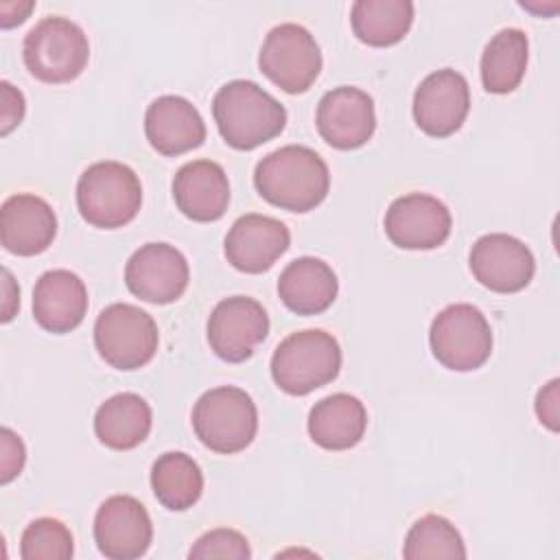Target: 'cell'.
Returning <instances> with one entry per match:
<instances>
[{"mask_svg": "<svg viewBox=\"0 0 560 560\" xmlns=\"http://www.w3.org/2000/svg\"><path fill=\"white\" fill-rule=\"evenodd\" d=\"M269 332V315L262 304L247 295L221 300L208 317L210 350L228 361L241 363L254 354Z\"/></svg>", "mask_w": 560, "mask_h": 560, "instance_id": "obj_10", "label": "cell"}, {"mask_svg": "<svg viewBox=\"0 0 560 560\" xmlns=\"http://www.w3.org/2000/svg\"><path fill=\"white\" fill-rule=\"evenodd\" d=\"M433 357L448 370L470 372L492 354V328L486 315L466 302L442 308L429 328Z\"/></svg>", "mask_w": 560, "mask_h": 560, "instance_id": "obj_8", "label": "cell"}, {"mask_svg": "<svg viewBox=\"0 0 560 560\" xmlns=\"http://www.w3.org/2000/svg\"><path fill=\"white\" fill-rule=\"evenodd\" d=\"M2 293H4V300H2V322H11L18 306H20V289L11 276V271L4 267L2 269Z\"/></svg>", "mask_w": 560, "mask_h": 560, "instance_id": "obj_34", "label": "cell"}, {"mask_svg": "<svg viewBox=\"0 0 560 560\" xmlns=\"http://www.w3.org/2000/svg\"><path fill=\"white\" fill-rule=\"evenodd\" d=\"M402 556L407 560H462L466 558V547L448 518L424 514L409 527Z\"/></svg>", "mask_w": 560, "mask_h": 560, "instance_id": "obj_28", "label": "cell"}, {"mask_svg": "<svg viewBox=\"0 0 560 560\" xmlns=\"http://www.w3.org/2000/svg\"><path fill=\"white\" fill-rule=\"evenodd\" d=\"M192 429L206 448L219 455L241 453L256 438L258 409L245 389L219 385L195 402Z\"/></svg>", "mask_w": 560, "mask_h": 560, "instance_id": "obj_6", "label": "cell"}, {"mask_svg": "<svg viewBox=\"0 0 560 560\" xmlns=\"http://www.w3.org/2000/svg\"><path fill=\"white\" fill-rule=\"evenodd\" d=\"M529 42L521 28H501L481 52V83L490 94L514 92L527 70Z\"/></svg>", "mask_w": 560, "mask_h": 560, "instance_id": "obj_25", "label": "cell"}, {"mask_svg": "<svg viewBox=\"0 0 560 560\" xmlns=\"http://www.w3.org/2000/svg\"><path fill=\"white\" fill-rule=\"evenodd\" d=\"M252 556L247 538L228 527L210 529L203 536L195 540V545L188 551V558L192 560H212V558H223V560H247Z\"/></svg>", "mask_w": 560, "mask_h": 560, "instance_id": "obj_30", "label": "cell"}, {"mask_svg": "<svg viewBox=\"0 0 560 560\" xmlns=\"http://www.w3.org/2000/svg\"><path fill=\"white\" fill-rule=\"evenodd\" d=\"M339 282L328 262L315 256L291 260L278 278L282 304L298 315H319L337 298Z\"/></svg>", "mask_w": 560, "mask_h": 560, "instance_id": "obj_22", "label": "cell"}, {"mask_svg": "<svg viewBox=\"0 0 560 560\" xmlns=\"http://www.w3.org/2000/svg\"><path fill=\"white\" fill-rule=\"evenodd\" d=\"M151 490L166 510L184 512L201 499L203 472L190 455L168 451L151 466Z\"/></svg>", "mask_w": 560, "mask_h": 560, "instance_id": "obj_27", "label": "cell"}, {"mask_svg": "<svg viewBox=\"0 0 560 560\" xmlns=\"http://www.w3.org/2000/svg\"><path fill=\"white\" fill-rule=\"evenodd\" d=\"M160 343L155 319L136 304L114 302L94 322V346L101 359L116 370L147 365Z\"/></svg>", "mask_w": 560, "mask_h": 560, "instance_id": "obj_7", "label": "cell"}, {"mask_svg": "<svg viewBox=\"0 0 560 560\" xmlns=\"http://www.w3.org/2000/svg\"><path fill=\"white\" fill-rule=\"evenodd\" d=\"M365 429V405L357 396L343 392L322 398L308 413V435L326 451H348L357 446Z\"/></svg>", "mask_w": 560, "mask_h": 560, "instance_id": "obj_23", "label": "cell"}, {"mask_svg": "<svg viewBox=\"0 0 560 560\" xmlns=\"http://www.w3.org/2000/svg\"><path fill=\"white\" fill-rule=\"evenodd\" d=\"M88 313V289L68 269H50L39 276L33 289V317L55 335L74 330Z\"/></svg>", "mask_w": 560, "mask_h": 560, "instance_id": "obj_21", "label": "cell"}, {"mask_svg": "<svg viewBox=\"0 0 560 560\" xmlns=\"http://www.w3.org/2000/svg\"><path fill=\"white\" fill-rule=\"evenodd\" d=\"M35 9V2H0V26L11 28L15 24H22L28 13Z\"/></svg>", "mask_w": 560, "mask_h": 560, "instance_id": "obj_35", "label": "cell"}, {"mask_svg": "<svg viewBox=\"0 0 560 560\" xmlns=\"http://www.w3.org/2000/svg\"><path fill=\"white\" fill-rule=\"evenodd\" d=\"M341 370V348L322 328H306L284 337L271 357L273 383L291 394L306 396L335 381Z\"/></svg>", "mask_w": 560, "mask_h": 560, "instance_id": "obj_3", "label": "cell"}, {"mask_svg": "<svg viewBox=\"0 0 560 560\" xmlns=\"http://www.w3.org/2000/svg\"><path fill=\"white\" fill-rule=\"evenodd\" d=\"M140 206V177L122 162H94L81 173L77 182V208L81 217L94 228H122L138 214Z\"/></svg>", "mask_w": 560, "mask_h": 560, "instance_id": "obj_4", "label": "cell"}, {"mask_svg": "<svg viewBox=\"0 0 560 560\" xmlns=\"http://www.w3.org/2000/svg\"><path fill=\"white\" fill-rule=\"evenodd\" d=\"M149 144L162 155L188 153L206 140V122L199 109L184 96H158L144 114Z\"/></svg>", "mask_w": 560, "mask_h": 560, "instance_id": "obj_19", "label": "cell"}, {"mask_svg": "<svg viewBox=\"0 0 560 560\" xmlns=\"http://www.w3.org/2000/svg\"><path fill=\"white\" fill-rule=\"evenodd\" d=\"M94 540L109 560L144 556L153 540V523L147 508L131 494L107 497L94 516Z\"/></svg>", "mask_w": 560, "mask_h": 560, "instance_id": "obj_12", "label": "cell"}, {"mask_svg": "<svg viewBox=\"0 0 560 560\" xmlns=\"http://www.w3.org/2000/svg\"><path fill=\"white\" fill-rule=\"evenodd\" d=\"M383 225L387 238L400 249H435L451 236L453 219L438 197L409 192L392 201Z\"/></svg>", "mask_w": 560, "mask_h": 560, "instance_id": "obj_14", "label": "cell"}, {"mask_svg": "<svg viewBox=\"0 0 560 560\" xmlns=\"http://www.w3.org/2000/svg\"><path fill=\"white\" fill-rule=\"evenodd\" d=\"M558 385L560 381L558 378H551L536 396V416L538 420L551 429V431H558Z\"/></svg>", "mask_w": 560, "mask_h": 560, "instance_id": "obj_33", "label": "cell"}, {"mask_svg": "<svg viewBox=\"0 0 560 560\" xmlns=\"http://www.w3.org/2000/svg\"><path fill=\"white\" fill-rule=\"evenodd\" d=\"M190 269L186 256L168 243H147L125 265L127 289L151 304H171L188 287Z\"/></svg>", "mask_w": 560, "mask_h": 560, "instance_id": "obj_11", "label": "cell"}, {"mask_svg": "<svg viewBox=\"0 0 560 560\" xmlns=\"http://www.w3.org/2000/svg\"><path fill=\"white\" fill-rule=\"evenodd\" d=\"M57 236V217L50 203L31 192H18L2 201L0 243L15 256H37Z\"/></svg>", "mask_w": 560, "mask_h": 560, "instance_id": "obj_18", "label": "cell"}, {"mask_svg": "<svg viewBox=\"0 0 560 560\" xmlns=\"http://www.w3.org/2000/svg\"><path fill=\"white\" fill-rule=\"evenodd\" d=\"M470 271L479 284L494 293L525 289L536 271L532 249L516 236L492 232L475 241L468 256Z\"/></svg>", "mask_w": 560, "mask_h": 560, "instance_id": "obj_13", "label": "cell"}, {"mask_svg": "<svg viewBox=\"0 0 560 560\" xmlns=\"http://www.w3.org/2000/svg\"><path fill=\"white\" fill-rule=\"evenodd\" d=\"M468 109V81L453 68L427 74L413 92V120L431 138L455 133L464 125Z\"/></svg>", "mask_w": 560, "mask_h": 560, "instance_id": "obj_15", "label": "cell"}, {"mask_svg": "<svg viewBox=\"0 0 560 560\" xmlns=\"http://www.w3.org/2000/svg\"><path fill=\"white\" fill-rule=\"evenodd\" d=\"M315 122L326 144L341 151L359 149L374 136L376 129L374 101L359 88H332L322 96Z\"/></svg>", "mask_w": 560, "mask_h": 560, "instance_id": "obj_16", "label": "cell"}, {"mask_svg": "<svg viewBox=\"0 0 560 560\" xmlns=\"http://www.w3.org/2000/svg\"><path fill=\"white\" fill-rule=\"evenodd\" d=\"M153 413L149 402L133 392H120L98 405L94 433L107 448L131 451L147 440Z\"/></svg>", "mask_w": 560, "mask_h": 560, "instance_id": "obj_24", "label": "cell"}, {"mask_svg": "<svg viewBox=\"0 0 560 560\" xmlns=\"http://www.w3.org/2000/svg\"><path fill=\"white\" fill-rule=\"evenodd\" d=\"M0 451H2V483H9L11 479H15L24 466L26 459V451H24V442L20 440L18 433H13L9 427H2L0 431Z\"/></svg>", "mask_w": 560, "mask_h": 560, "instance_id": "obj_31", "label": "cell"}, {"mask_svg": "<svg viewBox=\"0 0 560 560\" xmlns=\"http://www.w3.org/2000/svg\"><path fill=\"white\" fill-rule=\"evenodd\" d=\"M0 103H2L0 105V133L7 136L24 118V112H26L24 94L18 88H13L9 81H2L0 83Z\"/></svg>", "mask_w": 560, "mask_h": 560, "instance_id": "obj_32", "label": "cell"}, {"mask_svg": "<svg viewBox=\"0 0 560 560\" xmlns=\"http://www.w3.org/2000/svg\"><path fill=\"white\" fill-rule=\"evenodd\" d=\"M289 228L267 214L238 217L225 236V258L243 273H262L289 249Z\"/></svg>", "mask_w": 560, "mask_h": 560, "instance_id": "obj_17", "label": "cell"}, {"mask_svg": "<svg viewBox=\"0 0 560 560\" xmlns=\"http://www.w3.org/2000/svg\"><path fill=\"white\" fill-rule=\"evenodd\" d=\"M258 68L287 94H302L322 72V52L308 28L284 22L267 33L258 52Z\"/></svg>", "mask_w": 560, "mask_h": 560, "instance_id": "obj_9", "label": "cell"}, {"mask_svg": "<svg viewBox=\"0 0 560 560\" xmlns=\"http://www.w3.org/2000/svg\"><path fill=\"white\" fill-rule=\"evenodd\" d=\"M254 186L258 195L276 208L308 212L326 199L330 171L311 147L287 144L267 153L256 164Z\"/></svg>", "mask_w": 560, "mask_h": 560, "instance_id": "obj_1", "label": "cell"}, {"mask_svg": "<svg viewBox=\"0 0 560 560\" xmlns=\"http://www.w3.org/2000/svg\"><path fill=\"white\" fill-rule=\"evenodd\" d=\"M22 57L37 81L50 85L70 83L90 61V42L77 22L48 15L24 35Z\"/></svg>", "mask_w": 560, "mask_h": 560, "instance_id": "obj_5", "label": "cell"}, {"mask_svg": "<svg viewBox=\"0 0 560 560\" xmlns=\"http://www.w3.org/2000/svg\"><path fill=\"white\" fill-rule=\"evenodd\" d=\"M212 116L221 138L238 151H252L273 140L287 125L282 103L247 79L228 81L217 90Z\"/></svg>", "mask_w": 560, "mask_h": 560, "instance_id": "obj_2", "label": "cell"}, {"mask_svg": "<svg viewBox=\"0 0 560 560\" xmlns=\"http://www.w3.org/2000/svg\"><path fill=\"white\" fill-rule=\"evenodd\" d=\"M173 199L177 210L192 221L221 219L230 203V182L223 166L212 160L186 162L173 177Z\"/></svg>", "mask_w": 560, "mask_h": 560, "instance_id": "obj_20", "label": "cell"}, {"mask_svg": "<svg viewBox=\"0 0 560 560\" xmlns=\"http://www.w3.org/2000/svg\"><path fill=\"white\" fill-rule=\"evenodd\" d=\"M413 2L409 0H357L350 9L352 33L368 46H394L411 28Z\"/></svg>", "mask_w": 560, "mask_h": 560, "instance_id": "obj_26", "label": "cell"}, {"mask_svg": "<svg viewBox=\"0 0 560 560\" xmlns=\"http://www.w3.org/2000/svg\"><path fill=\"white\" fill-rule=\"evenodd\" d=\"M72 553V534L59 518H35L22 532L20 556L24 560H70Z\"/></svg>", "mask_w": 560, "mask_h": 560, "instance_id": "obj_29", "label": "cell"}]
</instances>
